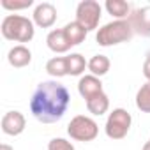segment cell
<instances>
[{
    "mask_svg": "<svg viewBox=\"0 0 150 150\" xmlns=\"http://www.w3.org/2000/svg\"><path fill=\"white\" fill-rule=\"evenodd\" d=\"M110 67H111V62H110V58L106 55H94L88 60V71H90V74H94L97 78L108 74Z\"/></svg>",
    "mask_w": 150,
    "mask_h": 150,
    "instance_id": "17",
    "label": "cell"
},
{
    "mask_svg": "<svg viewBox=\"0 0 150 150\" xmlns=\"http://www.w3.org/2000/svg\"><path fill=\"white\" fill-rule=\"evenodd\" d=\"M131 124H132L131 113L124 108H115L106 118V125H104L106 136L110 139H124L131 129Z\"/></svg>",
    "mask_w": 150,
    "mask_h": 150,
    "instance_id": "5",
    "label": "cell"
},
{
    "mask_svg": "<svg viewBox=\"0 0 150 150\" xmlns=\"http://www.w3.org/2000/svg\"><path fill=\"white\" fill-rule=\"evenodd\" d=\"M104 9L108 11V14H111L115 20H127L131 16V6L124 0H106Z\"/></svg>",
    "mask_w": 150,
    "mask_h": 150,
    "instance_id": "15",
    "label": "cell"
},
{
    "mask_svg": "<svg viewBox=\"0 0 150 150\" xmlns=\"http://www.w3.org/2000/svg\"><path fill=\"white\" fill-rule=\"evenodd\" d=\"M136 108L141 113H150V81L141 85L136 92Z\"/></svg>",
    "mask_w": 150,
    "mask_h": 150,
    "instance_id": "19",
    "label": "cell"
},
{
    "mask_svg": "<svg viewBox=\"0 0 150 150\" xmlns=\"http://www.w3.org/2000/svg\"><path fill=\"white\" fill-rule=\"evenodd\" d=\"M46 44L48 48L53 51V53H67L72 46L69 44L65 34H64V28H55L48 34L46 37Z\"/></svg>",
    "mask_w": 150,
    "mask_h": 150,
    "instance_id": "12",
    "label": "cell"
},
{
    "mask_svg": "<svg viewBox=\"0 0 150 150\" xmlns=\"http://www.w3.org/2000/svg\"><path fill=\"white\" fill-rule=\"evenodd\" d=\"M0 150H14L11 145H7V143H2V145H0Z\"/></svg>",
    "mask_w": 150,
    "mask_h": 150,
    "instance_id": "23",
    "label": "cell"
},
{
    "mask_svg": "<svg viewBox=\"0 0 150 150\" xmlns=\"http://www.w3.org/2000/svg\"><path fill=\"white\" fill-rule=\"evenodd\" d=\"M2 7L7 11H21L34 6V0H2Z\"/></svg>",
    "mask_w": 150,
    "mask_h": 150,
    "instance_id": "20",
    "label": "cell"
},
{
    "mask_svg": "<svg viewBox=\"0 0 150 150\" xmlns=\"http://www.w3.org/2000/svg\"><path fill=\"white\" fill-rule=\"evenodd\" d=\"M25 125H27V120L23 117L21 111H7L4 117H2V122H0V127H2V132L7 134V136H20L23 131H25Z\"/></svg>",
    "mask_w": 150,
    "mask_h": 150,
    "instance_id": "8",
    "label": "cell"
},
{
    "mask_svg": "<svg viewBox=\"0 0 150 150\" xmlns=\"http://www.w3.org/2000/svg\"><path fill=\"white\" fill-rule=\"evenodd\" d=\"M85 104H87L88 113H92L96 117H101V115H104L110 110V97L104 92H101V94H96L90 99H87Z\"/></svg>",
    "mask_w": 150,
    "mask_h": 150,
    "instance_id": "13",
    "label": "cell"
},
{
    "mask_svg": "<svg viewBox=\"0 0 150 150\" xmlns=\"http://www.w3.org/2000/svg\"><path fill=\"white\" fill-rule=\"evenodd\" d=\"M71 104V94L65 85L50 80L41 81L30 99V113L42 124L58 122Z\"/></svg>",
    "mask_w": 150,
    "mask_h": 150,
    "instance_id": "1",
    "label": "cell"
},
{
    "mask_svg": "<svg viewBox=\"0 0 150 150\" xmlns=\"http://www.w3.org/2000/svg\"><path fill=\"white\" fill-rule=\"evenodd\" d=\"M7 60L13 67L16 69H21V67H27L30 62H32V51L25 46V44H18V46H13L7 53Z\"/></svg>",
    "mask_w": 150,
    "mask_h": 150,
    "instance_id": "11",
    "label": "cell"
},
{
    "mask_svg": "<svg viewBox=\"0 0 150 150\" xmlns=\"http://www.w3.org/2000/svg\"><path fill=\"white\" fill-rule=\"evenodd\" d=\"M103 16V7L96 0H83L76 7V21L87 30H97L99 21Z\"/></svg>",
    "mask_w": 150,
    "mask_h": 150,
    "instance_id": "6",
    "label": "cell"
},
{
    "mask_svg": "<svg viewBox=\"0 0 150 150\" xmlns=\"http://www.w3.org/2000/svg\"><path fill=\"white\" fill-rule=\"evenodd\" d=\"M46 71L53 78H64L67 76V62L65 57H53L46 62Z\"/></svg>",
    "mask_w": 150,
    "mask_h": 150,
    "instance_id": "18",
    "label": "cell"
},
{
    "mask_svg": "<svg viewBox=\"0 0 150 150\" xmlns=\"http://www.w3.org/2000/svg\"><path fill=\"white\" fill-rule=\"evenodd\" d=\"M65 62H67V74L69 76H80V74H83L85 67H88V62L85 60V57L81 53L67 55Z\"/></svg>",
    "mask_w": 150,
    "mask_h": 150,
    "instance_id": "16",
    "label": "cell"
},
{
    "mask_svg": "<svg viewBox=\"0 0 150 150\" xmlns=\"http://www.w3.org/2000/svg\"><path fill=\"white\" fill-rule=\"evenodd\" d=\"M32 18H34V25L41 28H50L57 21V7L50 2H41L35 6Z\"/></svg>",
    "mask_w": 150,
    "mask_h": 150,
    "instance_id": "9",
    "label": "cell"
},
{
    "mask_svg": "<svg viewBox=\"0 0 150 150\" xmlns=\"http://www.w3.org/2000/svg\"><path fill=\"white\" fill-rule=\"evenodd\" d=\"M143 76L146 78V81H150V51L146 53L145 62H143Z\"/></svg>",
    "mask_w": 150,
    "mask_h": 150,
    "instance_id": "22",
    "label": "cell"
},
{
    "mask_svg": "<svg viewBox=\"0 0 150 150\" xmlns=\"http://www.w3.org/2000/svg\"><path fill=\"white\" fill-rule=\"evenodd\" d=\"M0 30L7 41H14V42H30L35 34L34 20H28L27 16L21 14H7L2 20Z\"/></svg>",
    "mask_w": 150,
    "mask_h": 150,
    "instance_id": "2",
    "label": "cell"
},
{
    "mask_svg": "<svg viewBox=\"0 0 150 150\" xmlns=\"http://www.w3.org/2000/svg\"><path fill=\"white\" fill-rule=\"evenodd\" d=\"M67 134L74 141H94L99 134V125L94 118L85 115H76L67 125Z\"/></svg>",
    "mask_w": 150,
    "mask_h": 150,
    "instance_id": "4",
    "label": "cell"
},
{
    "mask_svg": "<svg viewBox=\"0 0 150 150\" xmlns=\"http://www.w3.org/2000/svg\"><path fill=\"white\" fill-rule=\"evenodd\" d=\"M127 21L131 23L134 34L143 35V37H150V6L134 9L131 13V16L127 18Z\"/></svg>",
    "mask_w": 150,
    "mask_h": 150,
    "instance_id": "7",
    "label": "cell"
},
{
    "mask_svg": "<svg viewBox=\"0 0 150 150\" xmlns=\"http://www.w3.org/2000/svg\"><path fill=\"white\" fill-rule=\"evenodd\" d=\"M78 92H80V96H81L85 101L90 99V97L96 96V94L104 92V90H103L101 78L94 76V74H85V76H81L80 81H78Z\"/></svg>",
    "mask_w": 150,
    "mask_h": 150,
    "instance_id": "10",
    "label": "cell"
},
{
    "mask_svg": "<svg viewBox=\"0 0 150 150\" xmlns=\"http://www.w3.org/2000/svg\"><path fill=\"white\" fill-rule=\"evenodd\" d=\"M48 150H74V145L64 138H53L48 143Z\"/></svg>",
    "mask_w": 150,
    "mask_h": 150,
    "instance_id": "21",
    "label": "cell"
},
{
    "mask_svg": "<svg viewBox=\"0 0 150 150\" xmlns=\"http://www.w3.org/2000/svg\"><path fill=\"white\" fill-rule=\"evenodd\" d=\"M132 35H134V30L127 20H113L103 25L101 28H97L96 41L99 46L110 48V46H117V44L131 41Z\"/></svg>",
    "mask_w": 150,
    "mask_h": 150,
    "instance_id": "3",
    "label": "cell"
},
{
    "mask_svg": "<svg viewBox=\"0 0 150 150\" xmlns=\"http://www.w3.org/2000/svg\"><path fill=\"white\" fill-rule=\"evenodd\" d=\"M64 34H65V37H67V41H69L71 46H78V44H81L87 39V34L88 32L76 20H74V21H71V23H67L64 27Z\"/></svg>",
    "mask_w": 150,
    "mask_h": 150,
    "instance_id": "14",
    "label": "cell"
},
{
    "mask_svg": "<svg viewBox=\"0 0 150 150\" xmlns=\"http://www.w3.org/2000/svg\"><path fill=\"white\" fill-rule=\"evenodd\" d=\"M143 150H150V139H148V141L143 145Z\"/></svg>",
    "mask_w": 150,
    "mask_h": 150,
    "instance_id": "24",
    "label": "cell"
}]
</instances>
